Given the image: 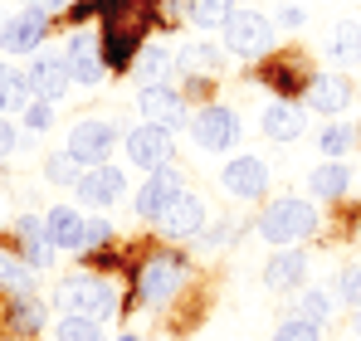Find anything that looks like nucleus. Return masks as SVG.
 <instances>
[{
  "mask_svg": "<svg viewBox=\"0 0 361 341\" xmlns=\"http://www.w3.org/2000/svg\"><path fill=\"white\" fill-rule=\"evenodd\" d=\"M63 58H68V78L73 83H103V44L93 30H78L68 44H63Z\"/></svg>",
  "mask_w": 361,
  "mask_h": 341,
  "instance_id": "6e6552de",
  "label": "nucleus"
},
{
  "mask_svg": "<svg viewBox=\"0 0 361 341\" xmlns=\"http://www.w3.org/2000/svg\"><path fill=\"white\" fill-rule=\"evenodd\" d=\"M113 147H118V127H113V122L88 117V122H78V127L68 132V151H73L83 166H103V161L113 156Z\"/></svg>",
  "mask_w": 361,
  "mask_h": 341,
  "instance_id": "423d86ee",
  "label": "nucleus"
},
{
  "mask_svg": "<svg viewBox=\"0 0 361 341\" xmlns=\"http://www.w3.org/2000/svg\"><path fill=\"white\" fill-rule=\"evenodd\" d=\"M185 10H190V20L200 30H220L235 15V0H185Z\"/></svg>",
  "mask_w": 361,
  "mask_h": 341,
  "instance_id": "393cba45",
  "label": "nucleus"
},
{
  "mask_svg": "<svg viewBox=\"0 0 361 341\" xmlns=\"http://www.w3.org/2000/svg\"><path fill=\"white\" fill-rule=\"evenodd\" d=\"M54 341H108L103 337V327H98V317H73V312H63L59 332Z\"/></svg>",
  "mask_w": 361,
  "mask_h": 341,
  "instance_id": "bb28decb",
  "label": "nucleus"
},
{
  "mask_svg": "<svg viewBox=\"0 0 361 341\" xmlns=\"http://www.w3.org/2000/svg\"><path fill=\"white\" fill-rule=\"evenodd\" d=\"M180 63H190V68H215V49H210V44H190V49L180 54Z\"/></svg>",
  "mask_w": 361,
  "mask_h": 341,
  "instance_id": "c9c22d12",
  "label": "nucleus"
},
{
  "mask_svg": "<svg viewBox=\"0 0 361 341\" xmlns=\"http://www.w3.org/2000/svg\"><path fill=\"white\" fill-rule=\"evenodd\" d=\"M347 185H352V170L342 166V161H327V166L312 170V195H322V200L347 195Z\"/></svg>",
  "mask_w": 361,
  "mask_h": 341,
  "instance_id": "b1692460",
  "label": "nucleus"
},
{
  "mask_svg": "<svg viewBox=\"0 0 361 341\" xmlns=\"http://www.w3.org/2000/svg\"><path fill=\"white\" fill-rule=\"evenodd\" d=\"M44 30H49V15L25 5L20 15H10V20H5V39H0V49H5V54H30V49H39Z\"/></svg>",
  "mask_w": 361,
  "mask_h": 341,
  "instance_id": "9d476101",
  "label": "nucleus"
},
{
  "mask_svg": "<svg viewBox=\"0 0 361 341\" xmlns=\"http://www.w3.org/2000/svg\"><path fill=\"white\" fill-rule=\"evenodd\" d=\"M137 103H142L147 122H166V127H176L180 117H185V103H180V93H171L166 83H157V88H142V93H137Z\"/></svg>",
  "mask_w": 361,
  "mask_h": 341,
  "instance_id": "6ab92c4d",
  "label": "nucleus"
},
{
  "mask_svg": "<svg viewBox=\"0 0 361 341\" xmlns=\"http://www.w3.org/2000/svg\"><path fill=\"white\" fill-rule=\"evenodd\" d=\"M5 20H10V15H5V10H0V39H5Z\"/></svg>",
  "mask_w": 361,
  "mask_h": 341,
  "instance_id": "a19ab883",
  "label": "nucleus"
},
{
  "mask_svg": "<svg viewBox=\"0 0 361 341\" xmlns=\"http://www.w3.org/2000/svg\"><path fill=\"white\" fill-rule=\"evenodd\" d=\"M157 225L166 229L171 239H190V234H200L205 229V200L200 195H190V190H180L176 200L161 210V220Z\"/></svg>",
  "mask_w": 361,
  "mask_h": 341,
  "instance_id": "4468645a",
  "label": "nucleus"
},
{
  "mask_svg": "<svg viewBox=\"0 0 361 341\" xmlns=\"http://www.w3.org/2000/svg\"><path fill=\"white\" fill-rule=\"evenodd\" d=\"M54 302H59L63 312H73V317H108L113 312V283L108 278H98V273H73V278H63L59 292H54Z\"/></svg>",
  "mask_w": 361,
  "mask_h": 341,
  "instance_id": "f03ea898",
  "label": "nucleus"
},
{
  "mask_svg": "<svg viewBox=\"0 0 361 341\" xmlns=\"http://www.w3.org/2000/svg\"><path fill=\"white\" fill-rule=\"evenodd\" d=\"M322 151L327 156H342V151H352V142H357V127H347V122H332V127H322Z\"/></svg>",
  "mask_w": 361,
  "mask_h": 341,
  "instance_id": "c85d7f7f",
  "label": "nucleus"
},
{
  "mask_svg": "<svg viewBox=\"0 0 361 341\" xmlns=\"http://www.w3.org/2000/svg\"><path fill=\"white\" fill-rule=\"evenodd\" d=\"M73 190H78V200H83L88 210H108L122 190H127V175H122L118 166H108V161H103V166L83 170V180H78Z\"/></svg>",
  "mask_w": 361,
  "mask_h": 341,
  "instance_id": "1a4fd4ad",
  "label": "nucleus"
},
{
  "mask_svg": "<svg viewBox=\"0 0 361 341\" xmlns=\"http://www.w3.org/2000/svg\"><path fill=\"white\" fill-rule=\"evenodd\" d=\"M137 49H142V35L137 30H122V25H108L103 30V63H132L137 58Z\"/></svg>",
  "mask_w": 361,
  "mask_h": 341,
  "instance_id": "4be33fe9",
  "label": "nucleus"
},
{
  "mask_svg": "<svg viewBox=\"0 0 361 341\" xmlns=\"http://www.w3.org/2000/svg\"><path fill=\"white\" fill-rule=\"evenodd\" d=\"M264 132H269L274 142H293V137L302 132V108H293V103L264 108Z\"/></svg>",
  "mask_w": 361,
  "mask_h": 341,
  "instance_id": "5701e85b",
  "label": "nucleus"
},
{
  "mask_svg": "<svg viewBox=\"0 0 361 341\" xmlns=\"http://www.w3.org/2000/svg\"><path fill=\"white\" fill-rule=\"evenodd\" d=\"M180 283H185V268L176 259H152V264H142L137 292H142V302H166V297H176Z\"/></svg>",
  "mask_w": 361,
  "mask_h": 341,
  "instance_id": "f8f14e48",
  "label": "nucleus"
},
{
  "mask_svg": "<svg viewBox=\"0 0 361 341\" xmlns=\"http://www.w3.org/2000/svg\"><path fill=\"white\" fill-rule=\"evenodd\" d=\"M274 341H322V327H312V322H302V317H288V322L274 332Z\"/></svg>",
  "mask_w": 361,
  "mask_h": 341,
  "instance_id": "2f4dec72",
  "label": "nucleus"
},
{
  "mask_svg": "<svg viewBox=\"0 0 361 341\" xmlns=\"http://www.w3.org/2000/svg\"><path fill=\"white\" fill-rule=\"evenodd\" d=\"M337 297H342V302H352V307H361V264H352V268L342 273V283H337Z\"/></svg>",
  "mask_w": 361,
  "mask_h": 341,
  "instance_id": "473e14b6",
  "label": "nucleus"
},
{
  "mask_svg": "<svg viewBox=\"0 0 361 341\" xmlns=\"http://www.w3.org/2000/svg\"><path fill=\"white\" fill-rule=\"evenodd\" d=\"M180 195V175L171 166H161V170H152L147 180H142V190H137V215L142 220H161V210L171 205Z\"/></svg>",
  "mask_w": 361,
  "mask_h": 341,
  "instance_id": "9b49d317",
  "label": "nucleus"
},
{
  "mask_svg": "<svg viewBox=\"0 0 361 341\" xmlns=\"http://www.w3.org/2000/svg\"><path fill=\"white\" fill-rule=\"evenodd\" d=\"M171 151H176V137L166 122H142L137 132H127V156L142 170H161L171 166Z\"/></svg>",
  "mask_w": 361,
  "mask_h": 341,
  "instance_id": "20e7f679",
  "label": "nucleus"
},
{
  "mask_svg": "<svg viewBox=\"0 0 361 341\" xmlns=\"http://www.w3.org/2000/svg\"><path fill=\"white\" fill-rule=\"evenodd\" d=\"M347 103H352V83L337 78V73L312 78V83H307V98H302V108H312V113H342Z\"/></svg>",
  "mask_w": 361,
  "mask_h": 341,
  "instance_id": "f3484780",
  "label": "nucleus"
},
{
  "mask_svg": "<svg viewBox=\"0 0 361 341\" xmlns=\"http://www.w3.org/2000/svg\"><path fill=\"white\" fill-rule=\"evenodd\" d=\"M49 122H54V108H49V103H44V98H39V103H30V108H25V127H30V132H44V127H49Z\"/></svg>",
  "mask_w": 361,
  "mask_h": 341,
  "instance_id": "72a5a7b5",
  "label": "nucleus"
},
{
  "mask_svg": "<svg viewBox=\"0 0 361 341\" xmlns=\"http://www.w3.org/2000/svg\"><path fill=\"white\" fill-rule=\"evenodd\" d=\"M302 273H307V254L302 249H279L269 264H264V283L274 287V292H293L302 283Z\"/></svg>",
  "mask_w": 361,
  "mask_h": 341,
  "instance_id": "dca6fc26",
  "label": "nucleus"
},
{
  "mask_svg": "<svg viewBox=\"0 0 361 341\" xmlns=\"http://www.w3.org/2000/svg\"><path fill=\"white\" fill-rule=\"evenodd\" d=\"M25 5H30V10H44V15H54V10H63L68 0H25Z\"/></svg>",
  "mask_w": 361,
  "mask_h": 341,
  "instance_id": "ea45409f",
  "label": "nucleus"
},
{
  "mask_svg": "<svg viewBox=\"0 0 361 341\" xmlns=\"http://www.w3.org/2000/svg\"><path fill=\"white\" fill-rule=\"evenodd\" d=\"M10 151H15V127H10V122L0 117V161H5Z\"/></svg>",
  "mask_w": 361,
  "mask_h": 341,
  "instance_id": "58836bf2",
  "label": "nucleus"
},
{
  "mask_svg": "<svg viewBox=\"0 0 361 341\" xmlns=\"http://www.w3.org/2000/svg\"><path fill=\"white\" fill-rule=\"evenodd\" d=\"M25 73H30L35 98H44V103H59L63 88L73 83V78H68V58H63V49H44V54H35Z\"/></svg>",
  "mask_w": 361,
  "mask_h": 341,
  "instance_id": "0eeeda50",
  "label": "nucleus"
},
{
  "mask_svg": "<svg viewBox=\"0 0 361 341\" xmlns=\"http://www.w3.org/2000/svg\"><path fill=\"white\" fill-rule=\"evenodd\" d=\"M113 229H108V220H88V229H83V249H93V244H103Z\"/></svg>",
  "mask_w": 361,
  "mask_h": 341,
  "instance_id": "e433bc0d",
  "label": "nucleus"
},
{
  "mask_svg": "<svg viewBox=\"0 0 361 341\" xmlns=\"http://www.w3.org/2000/svg\"><path fill=\"white\" fill-rule=\"evenodd\" d=\"M317 229V210L298 200V195H283V200H274L264 215H259V239H269V244H298Z\"/></svg>",
  "mask_w": 361,
  "mask_h": 341,
  "instance_id": "f257e3e1",
  "label": "nucleus"
},
{
  "mask_svg": "<svg viewBox=\"0 0 361 341\" xmlns=\"http://www.w3.org/2000/svg\"><path fill=\"white\" fill-rule=\"evenodd\" d=\"M225 49L240 58H264L274 49V25L259 10H235L225 20Z\"/></svg>",
  "mask_w": 361,
  "mask_h": 341,
  "instance_id": "7ed1b4c3",
  "label": "nucleus"
},
{
  "mask_svg": "<svg viewBox=\"0 0 361 341\" xmlns=\"http://www.w3.org/2000/svg\"><path fill=\"white\" fill-rule=\"evenodd\" d=\"M190 137L205 151H230L240 142V117L230 113V108H220V103H210V108H200V113L190 117Z\"/></svg>",
  "mask_w": 361,
  "mask_h": 341,
  "instance_id": "39448f33",
  "label": "nucleus"
},
{
  "mask_svg": "<svg viewBox=\"0 0 361 341\" xmlns=\"http://www.w3.org/2000/svg\"><path fill=\"white\" fill-rule=\"evenodd\" d=\"M352 327H357V337H361V307H357V322H352Z\"/></svg>",
  "mask_w": 361,
  "mask_h": 341,
  "instance_id": "79ce46f5",
  "label": "nucleus"
},
{
  "mask_svg": "<svg viewBox=\"0 0 361 341\" xmlns=\"http://www.w3.org/2000/svg\"><path fill=\"white\" fill-rule=\"evenodd\" d=\"M39 317H44V312H39V302H30V297L15 307V322H20L25 332H39Z\"/></svg>",
  "mask_w": 361,
  "mask_h": 341,
  "instance_id": "f704fd0d",
  "label": "nucleus"
},
{
  "mask_svg": "<svg viewBox=\"0 0 361 341\" xmlns=\"http://www.w3.org/2000/svg\"><path fill=\"white\" fill-rule=\"evenodd\" d=\"M220 180H225L230 195H240V200H259V195L269 190V166H264L259 156H235L230 166L220 170Z\"/></svg>",
  "mask_w": 361,
  "mask_h": 341,
  "instance_id": "ddd939ff",
  "label": "nucleus"
},
{
  "mask_svg": "<svg viewBox=\"0 0 361 341\" xmlns=\"http://www.w3.org/2000/svg\"><path fill=\"white\" fill-rule=\"evenodd\" d=\"M15 239H20V259L30 264V268H44L49 259H54V244H49V234H44V225L39 220H15Z\"/></svg>",
  "mask_w": 361,
  "mask_h": 341,
  "instance_id": "a211bd4d",
  "label": "nucleus"
},
{
  "mask_svg": "<svg viewBox=\"0 0 361 341\" xmlns=\"http://www.w3.org/2000/svg\"><path fill=\"white\" fill-rule=\"evenodd\" d=\"M332 58L337 63H357L361 58V25H337L332 30Z\"/></svg>",
  "mask_w": 361,
  "mask_h": 341,
  "instance_id": "cd10ccee",
  "label": "nucleus"
},
{
  "mask_svg": "<svg viewBox=\"0 0 361 341\" xmlns=\"http://www.w3.org/2000/svg\"><path fill=\"white\" fill-rule=\"evenodd\" d=\"M0 287H10V292H25V297H30V287H35V278H30V268H25V259H20V264H10V259H0Z\"/></svg>",
  "mask_w": 361,
  "mask_h": 341,
  "instance_id": "c756f323",
  "label": "nucleus"
},
{
  "mask_svg": "<svg viewBox=\"0 0 361 341\" xmlns=\"http://www.w3.org/2000/svg\"><path fill=\"white\" fill-rule=\"evenodd\" d=\"M122 341H137V337H122Z\"/></svg>",
  "mask_w": 361,
  "mask_h": 341,
  "instance_id": "37998d69",
  "label": "nucleus"
},
{
  "mask_svg": "<svg viewBox=\"0 0 361 341\" xmlns=\"http://www.w3.org/2000/svg\"><path fill=\"white\" fill-rule=\"evenodd\" d=\"M44 180H54V185H78V180H83V161H78L73 151H54V156L44 161Z\"/></svg>",
  "mask_w": 361,
  "mask_h": 341,
  "instance_id": "a878e982",
  "label": "nucleus"
},
{
  "mask_svg": "<svg viewBox=\"0 0 361 341\" xmlns=\"http://www.w3.org/2000/svg\"><path fill=\"white\" fill-rule=\"evenodd\" d=\"M30 103H35L30 73L15 68V63H0V113H25Z\"/></svg>",
  "mask_w": 361,
  "mask_h": 341,
  "instance_id": "aec40b11",
  "label": "nucleus"
},
{
  "mask_svg": "<svg viewBox=\"0 0 361 341\" xmlns=\"http://www.w3.org/2000/svg\"><path fill=\"white\" fill-rule=\"evenodd\" d=\"M83 229H88V220H83L73 205H54V210L44 215V234H49V244L63 249V254H78V249H83Z\"/></svg>",
  "mask_w": 361,
  "mask_h": 341,
  "instance_id": "2eb2a0df",
  "label": "nucleus"
},
{
  "mask_svg": "<svg viewBox=\"0 0 361 341\" xmlns=\"http://www.w3.org/2000/svg\"><path fill=\"white\" fill-rule=\"evenodd\" d=\"M176 68V58L166 54V49H137L132 58V73H137V83L142 88H157V83H166V73Z\"/></svg>",
  "mask_w": 361,
  "mask_h": 341,
  "instance_id": "412c9836",
  "label": "nucleus"
},
{
  "mask_svg": "<svg viewBox=\"0 0 361 341\" xmlns=\"http://www.w3.org/2000/svg\"><path fill=\"white\" fill-rule=\"evenodd\" d=\"M327 312H332V297H327V292H302V302H298V317H302V322L322 327V322H327Z\"/></svg>",
  "mask_w": 361,
  "mask_h": 341,
  "instance_id": "7c9ffc66",
  "label": "nucleus"
},
{
  "mask_svg": "<svg viewBox=\"0 0 361 341\" xmlns=\"http://www.w3.org/2000/svg\"><path fill=\"white\" fill-rule=\"evenodd\" d=\"M302 20H307V15H302V5H283V10H279V25H283V30H298Z\"/></svg>",
  "mask_w": 361,
  "mask_h": 341,
  "instance_id": "4c0bfd02",
  "label": "nucleus"
}]
</instances>
